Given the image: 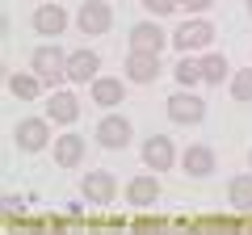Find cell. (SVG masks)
Listing matches in <instances>:
<instances>
[{
    "instance_id": "484cf974",
    "label": "cell",
    "mask_w": 252,
    "mask_h": 235,
    "mask_svg": "<svg viewBox=\"0 0 252 235\" xmlns=\"http://www.w3.org/2000/svg\"><path fill=\"white\" fill-rule=\"evenodd\" d=\"M248 164H252V155H248Z\"/></svg>"
},
{
    "instance_id": "d6986e66",
    "label": "cell",
    "mask_w": 252,
    "mask_h": 235,
    "mask_svg": "<svg viewBox=\"0 0 252 235\" xmlns=\"http://www.w3.org/2000/svg\"><path fill=\"white\" fill-rule=\"evenodd\" d=\"M9 92L17 101H34L38 92H42V76H38L34 67H30V72H13L9 76Z\"/></svg>"
},
{
    "instance_id": "d4e9b609",
    "label": "cell",
    "mask_w": 252,
    "mask_h": 235,
    "mask_svg": "<svg viewBox=\"0 0 252 235\" xmlns=\"http://www.w3.org/2000/svg\"><path fill=\"white\" fill-rule=\"evenodd\" d=\"M248 13H252V0H248Z\"/></svg>"
},
{
    "instance_id": "30bf717a",
    "label": "cell",
    "mask_w": 252,
    "mask_h": 235,
    "mask_svg": "<svg viewBox=\"0 0 252 235\" xmlns=\"http://www.w3.org/2000/svg\"><path fill=\"white\" fill-rule=\"evenodd\" d=\"M164 46H168V38H164V29H160V17H156V21H139V26H130V51L160 55Z\"/></svg>"
},
{
    "instance_id": "5b68a950",
    "label": "cell",
    "mask_w": 252,
    "mask_h": 235,
    "mask_svg": "<svg viewBox=\"0 0 252 235\" xmlns=\"http://www.w3.org/2000/svg\"><path fill=\"white\" fill-rule=\"evenodd\" d=\"M76 26H80V34L101 38V34H109V26H114V9H109L105 0H84L80 13H76Z\"/></svg>"
},
{
    "instance_id": "603a6c76",
    "label": "cell",
    "mask_w": 252,
    "mask_h": 235,
    "mask_svg": "<svg viewBox=\"0 0 252 235\" xmlns=\"http://www.w3.org/2000/svg\"><path fill=\"white\" fill-rule=\"evenodd\" d=\"M147 9V17H168V13H177L181 9V0H139Z\"/></svg>"
},
{
    "instance_id": "cb8c5ba5",
    "label": "cell",
    "mask_w": 252,
    "mask_h": 235,
    "mask_svg": "<svg viewBox=\"0 0 252 235\" xmlns=\"http://www.w3.org/2000/svg\"><path fill=\"white\" fill-rule=\"evenodd\" d=\"M210 4H215V0H181V9H185V13H206Z\"/></svg>"
},
{
    "instance_id": "9a60e30c",
    "label": "cell",
    "mask_w": 252,
    "mask_h": 235,
    "mask_svg": "<svg viewBox=\"0 0 252 235\" xmlns=\"http://www.w3.org/2000/svg\"><path fill=\"white\" fill-rule=\"evenodd\" d=\"M84 151H89L84 135H59L55 139V164H59V168H80Z\"/></svg>"
},
{
    "instance_id": "3957f363",
    "label": "cell",
    "mask_w": 252,
    "mask_h": 235,
    "mask_svg": "<svg viewBox=\"0 0 252 235\" xmlns=\"http://www.w3.org/2000/svg\"><path fill=\"white\" fill-rule=\"evenodd\" d=\"M215 42V26L202 17H189L185 26L172 29V46H177L181 55H193V51H206V46Z\"/></svg>"
},
{
    "instance_id": "7c38bea8",
    "label": "cell",
    "mask_w": 252,
    "mask_h": 235,
    "mask_svg": "<svg viewBox=\"0 0 252 235\" xmlns=\"http://www.w3.org/2000/svg\"><path fill=\"white\" fill-rule=\"evenodd\" d=\"M172 164H177V147H172V139L168 135H152L143 143V168L164 172V168H172Z\"/></svg>"
},
{
    "instance_id": "ffe728a7",
    "label": "cell",
    "mask_w": 252,
    "mask_h": 235,
    "mask_svg": "<svg viewBox=\"0 0 252 235\" xmlns=\"http://www.w3.org/2000/svg\"><path fill=\"white\" fill-rule=\"evenodd\" d=\"M172 76H177L181 88H193V84H202V59H193V55H181V63L172 67Z\"/></svg>"
},
{
    "instance_id": "6da1fadb",
    "label": "cell",
    "mask_w": 252,
    "mask_h": 235,
    "mask_svg": "<svg viewBox=\"0 0 252 235\" xmlns=\"http://www.w3.org/2000/svg\"><path fill=\"white\" fill-rule=\"evenodd\" d=\"M30 67L42 76V84L59 88V80H67V51H59L55 42H42L34 55H30Z\"/></svg>"
},
{
    "instance_id": "7a4b0ae2",
    "label": "cell",
    "mask_w": 252,
    "mask_h": 235,
    "mask_svg": "<svg viewBox=\"0 0 252 235\" xmlns=\"http://www.w3.org/2000/svg\"><path fill=\"white\" fill-rule=\"evenodd\" d=\"M164 114H168L172 126H198L202 118H206V101H202L198 92L181 88V92H172V97L164 101Z\"/></svg>"
},
{
    "instance_id": "277c9868",
    "label": "cell",
    "mask_w": 252,
    "mask_h": 235,
    "mask_svg": "<svg viewBox=\"0 0 252 235\" xmlns=\"http://www.w3.org/2000/svg\"><path fill=\"white\" fill-rule=\"evenodd\" d=\"M51 126H55L51 118H21L17 130H13V143L26 155H34V151H42V147H51Z\"/></svg>"
},
{
    "instance_id": "52a82bcc",
    "label": "cell",
    "mask_w": 252,
    "mask_h": 235,
    "mask_svg": "<svg viewBox=\"0 0 252 235\" xmlns=\"http://www.w3.org/2000/svg\"><path fill=\"white\" fill-rule=\"evenodd\" d=\"M215 151H210L206 143H189L185 151H181V172H185L189 181H206V176H215Z\"/></svg>"
},
{
    "instance_id": "4fadbf2b",
    "label": "cell",
    "mask_w": 252,
    "mask_h": 235,
    "mask_svg": "<svg viewBox=\"0 0 252 235\" xmlns=\"http://www.w3.org/2000/svg\"><path fill=\"white\" fill-rule=\"evenodd\" d=\"M34 29L42 38H59L63 29H67V9H63V4H51V0L38 4L34 9Z\"/></svg>"
},
{
    "instance_id": "8992f818",
    "label": "cell",
    "mask_w": 252,
    "mask_h": 235,
    "mask_svg": "<svg viewBox=\"0 0 252 235\" xmlns=\"http://www.w3.org/2000/svg\"><path fill=\"white\" fill-rule=\"evenodd\" d=\"M97 143L105 147V151H122L126 143H130V135H135V126H130V118H122V114H109V118H101L97 122Z\"/></svg>"
},
{
    "instance_id": "ac0fdd59",
    "label": "cell",
    "mask_w": 252,
    "mask_h": 235,
    "mask_svg": "<svg viewBox=\"0 0 252 235\" xmlns=\"http://www.w3.org/2000/svg\"><path fill=\"white\" fill-rule=\"evenodd\" d=\"M227 206L240 210V214H252V172H244L227 185Z\"/></svg>"
},
{
    "instance_id": "7402d4cb",
    "label": "cell",
    "mask_w": 252,
    "mask_h": 235,
    "mask_svg": "<svg viewBox=\"0 0 252 235\" xmlns=\"http://www.w3.org/2000/svg\"><path fill=\"white\" fill-rule=\"evenodd\" d=\"M231 97L235 101H252V67H240L231 76Z\"/></svg>"
},
{
    "instance_id": "2e32d148",
    "label": "cell",
    "mask_w": 252,
    "mask_h": 235,
    "mask_svg": "<svg viewBox=\"0 0 252 235\" xmlns=\"http://www.w3.org/2000/svg\"><path fill=\"white\" fill-rule=\"evenodd\" d=\"M126 202H130V206H139V210L156 206V202H160V181H156L152 172H147V176H135V181L126 185Z\"/></svg>"
},
{
    "instance_id": "9c48e42d",
    "label": "cell",
    "mask_w": 252,
    "mask_h": 235,
    "mask_svg": "<svg viewBox=\"0 0 252 235\" xmlns=\"http://www.w3.org/2000/svg\"><path fill=\"white\" fill-rule=\"evenodd\" d=\"M46 118H51L55 126H72L76 118H80V97L67 92V88H55L46 97Z\"/></svg>"
},
{
    "instance_id": "ba28073f",
    "label": "cell",
    "mask_w": 252,
    "mask_h": 235,
    "mask_svg": "<svg viewBox=\"0 0 252 235\" xmlns=\"http://www.w3.org/2000/svg\"><path fill=\"white\" fill-rule=\"evenodd\" d=\"M80 193H84V202H93V206H109V202L118 198V181L109 176L105 168H97V172H84Z\"/></svg>"
},
{
    "instance_id": "44dd1931",
    "label": "cell",
    "mask_w": 252,
    "mask_h": 235,
    "mask_svg": "<svg viewBox=\"0 0 252 235\" xmlns=\"http://www.w3.org/2000/svg\"><path fill=\"white\" fill-rule=\"evenodd\" d=\"M227 80V55H202V84Z\"/></svg>"
},
{
    "instance_id": "5bb4252c",
    "label": "cell",
    "mask_w": 252,
    "mask_h": 235,
    "mask_svg": "<svg viewBox=\"0 0 252 235\" xmlns=\"http://www.w3.org/2000/svg\"><path fill=\"white\" fill-rule=\"evenodd\" d=\"M97 67H101L97 51H67V80L72 84H93Z\"/></svg>"
},
{
    "instance_id": "8fae6325",
    "label": "cell",
    "mask_w": 252,
    "mask_h": 235,
    "mask_svg": "<svg viewBox=\"0 0 252 235\" xmlns=\"http://www.w3.org/2000/svg\"><path fill=\"white\" fill-rule=\"evenodd\" d=\"M126 80H130V84H152V80H160V55L130 51V55H126Z\"/></svg>"
},
{
    "instance_id": "e0dca14e",
    "label": "cell",
    "mask_w": 252,
    "mask_h": 235,
    "mask_svg": "<svg viewBox=\"0 0 252 235\" xmlns=\"http://www.w3.org/2000/svg\"><path fill=\"white\" fill-rule=\"evenodd\" d=\"M89 88H93V101H97L101 109H114V105H122V101H126L122 80H114V76H97Z\"/></svg>"
}]
</instances>
